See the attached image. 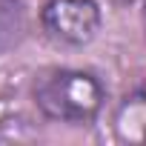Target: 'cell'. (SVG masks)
<instances>
[{
  "mask_svg": "<svg viewBox=\"0 0 146 146\" xmlns=\"http://www.w3.org/2000/svg\"><path fill=\"white\" fill-rule=\"evenodd\" d=\"M32 98L37 112L54 123L89 126L106 103V89L100 78L86 69L54 66L35 78Z\"/></svg>",
  "mask_w": 146,
  "mask_h": 146,
  "instance_id": "obj_1",
  "label": "cell"
},
{
  "mask_svg": "<svg viewBox=\"0 0 146 146\" xmlns=\"http://www.w3.org/2000/svg\"><path fill=\"white\" fill-rule=\"evenodd\" d=\"M43 32L63 46H86L103 26L98 0H46L40 9Z\"/></svg>",
  "mask_w": 146,
  "mask_h": 146,
  "instance_id": "obj_2",
  "label": "cell"
},
{
  "mask_svg": "<svg viewBox=\"0 0 146 146\" xmlns=\"http://www.w3.org/2000/svg\"><path fill=\"white\" fill-rule=\"evenodd\" d=\"M112 129L120 143L146 146V92H132L120 100L112 117Z\"/></svg>",
  "mask_w": 146,
  "mask_h": 146,
  "instance_id": "obj_3",
  "label": "cell"
},
{
  "mask_svg": "<svg viewBox=\"0 0 146 146\" xmlns=\"http://www.w3.org/2000/svg\"><path fill=\"white\" fill-rule=\"evenodd\" d=\"M26 35V12L20 0H0V54L15 49Z\"/></svg>",
  "mask_w": 146,
  "mask_h": 146,
  "instance_id": "obj_4",
  "label": "cell"
},
{
  "mask_svg": "<svg viewBox=\"0 0 146 146\" xmlns=\"http://www.w3.org/2000/svg\"><path fill=\"white\" fill-rule=\"evenodd\" d=\"M143 26H146V0H143Z\"/></svg>",
  "mask_w": 146,
  "mask_h": 146,
  "instance_id": "obj_5",
  "label": "cell"
}]
</instances>
